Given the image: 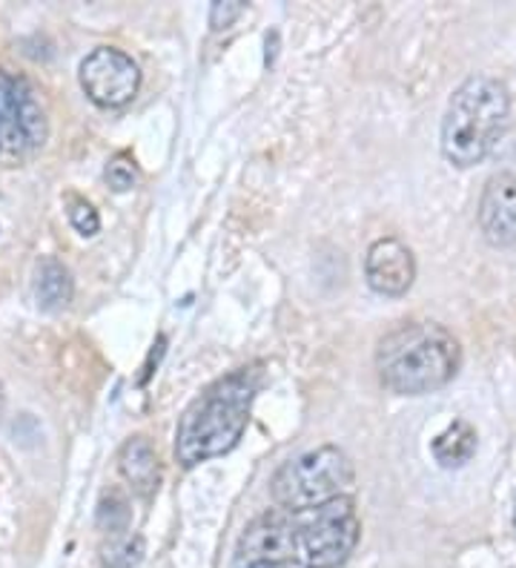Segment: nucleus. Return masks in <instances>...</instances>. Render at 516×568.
Instances as JSON below:
<instances>
[{
    "mask_svg": "<svg viewBox=\"0 0 516 568\" xmlns=\"http://www.w3.org/2000/svg\"><path fill=\"white\" fill-rule=\"evenodd\" d=\"M479 230L485 242L494 247H514L516 244V173L503 170L494 173L479 195Z\"/></svg>",
    "mask_w": 516,
    "mask_h": 568,
    "instance_id": "1a4fd4ad",
    "label": "nucleus"
},
{
    "mask_svg": "<svg viewBox=\"0 0 516 568\" xmlns=\"http://www.w3.org/2000/svg\"><path fill=\"white\" fill-rule=\"evenodd\" d=\"M510 119V95L503 81L474 75L451 95L442 119V155L468 170L494 153Z\"/></svg>",
    "mask_w": 516,
    "mask_h": 568,
    "instance_id": "7ed1b4c3",
    "label": "nucleus"
},
{
    "mask_svg": "<svg viewBox=\"0 0 516 568\" xmlns=\"http://www.w3.org/2000/svg\"><path fill=\"white\" fill-rule=\"evenodd\" d=\"M365 276L371 291L378 296H405L416 278V258L413 250L399 239H378L371 244L365 256Z\"/></svg>",
    "mask_w": 516,
    "mask_h": 568,
    "instance_id": "9d476101",
    "label": "nucleus"
},
{
    "mask_svg": "<svg viewBox=\"0 0 516 568\" xmlns=\"http://www.w3.org/2000/svg\"><path fill=\"white\" fill-rule=\"evenodd\" d=\"M118 471L138 497H152L161 486V459L146 437H132L118 450Z\"/></svg>",
    "mask_w": 516,
    "mask_h": 568,
    "instance_id": "9b49d317",
    "label": "nucleus"
},
{
    "mask_svg": "<svg viewBox=\"0 0 516 568\" xmlns=\"http://www.w3.org/2000/svg\"><path fill=\"white\" fill-rule=\"evenodd\" d=\"M72 293H75V284H72V273L67 264L58 262L55 256H43L34 264L32 296L41 311L61 313L72 302Z\"/></svg>",
    "mask_w": 516,
    "mask_h": 568,
    "instance_id": "f8f14e48",
    "label": "nucleus"
},
{
    "mask_svg": "<svg viewBox=\"0 0 516 568\" xmlns=\"http://www.w3.org/2000/svg\"><path fill=\"white\" fill-rule=\"evenodd\" d=\"M130 503L121 491H107L98 503V528L103 534H124L130 531Z\"/></svg>",
    "mask_w": 516,
    "mask_h": 568,
    "instance_id": "2eb2a0df",
    "label": "nucleus"
},
{
    "mask_svg": "<svg viewBox=\"0 0 516 568\" xmlns=\"http://www.w3.org/2000/svg\"><path fill=\"white\" fill-rule=\"evenodd\" d=\"M353 483H356V468L351 457L336 445H322L284 463L270 479V494L279 508L307 511L331 499L347 497Z\"/></svg>",
    "mask_w": 516,
    "mask_h": 568,
    "instance_id": "20e7f679",
    "label": "nucleus"
},
{
    "mask_svg": "<svg viewBox=\"0 0 516 568\" xmlns=\"http://www.w3.org/2000/svg\"><path fill=\"white\" fill-rule=\"evenodd\" d=\"M247 568H307V566L299 560H284V562H255V566H247Z\"/></svg>",
    "mask_w": 516,
    "mask_h": 568,
    "instance_id": "6ab92c4d",
    "label": "nucleus"
},
{
    "mask_svg": "<svg viewBox=\"0 0 516 568\" xmlns=\"http://www.w3.org/2000/svg\"><path fill=\"white\" fill-rule=\"evenodd\" d=\"M476 445H479V439H476L474 425L456 419L434 439L431 450H434V459L442 468H462L474 459Z\"/></svg>",
    "mask_w": 516,
    "mask_h": 568,
    "instance_id": "ddd939ff",
    "label": "nucleus"
},
{
    "mask_svg": "<svg viewBox=\"0 0 516 568\" xmlns=\"http://www.w3.org/2000/svg\"><path fill=\"white\" fill-rule=\"evenodd\" d=\"M514 526H516V508H514Z\"/></svg>",
    "mask_w": 516,
    "mask_h": 568,
    "instance_id": "412c9836",
    "label": "nucleus"
},
{
    "mask_svg": "<svg viewBox=\"0 0 516 568\" xmlns=\"http://www.w3.org/2000/svg\"><path fill=\"white\" fill-rule=\"evenodd\" d=\"M0 410H3V385H0Z\"/></svg>",
    "mask_w": 516,
    "mask_h": 568,
    "instance_id": "aec40b11",
    "label": "nucleus"
},
{
    "mask_svg": "<svg viewBox=\"0 0 516 568\" xmlns=\"http://www.w3.org/2000/svg\"><path fill=\"white\" fill-rule=\"evenodd\" d=\"M302 562V548H299L296 514L287 508H270L259 514L235 546V568H247L255 562Z\"/></svg>",
    "mask_w": 516,
    "mask_h": 568,
    "instance_id": "6e6552de",
    "label": "nucleus"
},
{
    "mask_svg": "<svg viewBox=\"0 0 516 568\" xmlns=\"http://www.w3.org/2000/svg\"><path fill=\"white\" fill-rule=\"evenodd\" d=\"M462 347L436 322H411L391 331L376 347L378 379L399 396H425L459 374Z\"/></svg>",
    "mask_w": 516,
    "mask_h": 568,
    "instance_id": "f03ea898",
    "label": "nucleus"
},
{
    "mask_svg": "<svg viewBox=\"0 0 516 568\" xmlns=\"http://www.w3.org/2000/svg\"><path fill=\"white\" fill-rule=\"evenodd\" d=\"M255 388L259 376L247 367L213 382L181 416L175 430V459L184 468H193L230 454L247 430Z\"/></svg>",
    "mask_w": 516,
    "mask_h": 568,
    "instance_id": "f257e3e1",
    "label": "nucleus"
},
{
    "mask_svg": "<svg viewBox=\"0 0 516 568\" xmlns=\"http://www.w3.org/2000/svg\"><path fill=\"white\" fill-rule=\"evenodd\" d=\"M144 537L138 534H112L110 540L101 546V562L103 568H135L144 560Z\"/></svg>",
    "mask_w": 516,
    "mask_h": 568,
    "instance_id": "4468645a",
    "label": "nucleus"
},
{
    "mask_svg": "<svg viewBox=\"0 0 516 568\" xmlns=\"http://www.w3.org/2000/svg\"><path fill=\"white\" fill-rule=\"evenodd\" d=\"M241 12H244V3H241V0H219V3H213V9H210V27H213L215 32H221V29H227L230 23L239 21Z\"/></svg>",
    "mask_w": 516,
    "mask_h": 568,
    "instance_id": "a211bd4d",
    "label": "nucleus"
},
{
    "mask_svg": "<svg viewBox=\"0 0 516 568\" xmlns=\"http://www.w3.org/2000/svg\"><path fill=\"white\" fill-rule=\"evenodd\" d=\"M49 139L41 92L29 78L0 70V166H23Z\"/></svg>",
    "mask_w": 516,
    "mask_h": 568,
    "instance_id": "39448f33",
    "label": "nucleus"
},
{
    "mask_svg": "<svg viewBox=\"0 0 516 568\" xmlns=\"http://www.w3.org/2000/svg\"><path fill=\"white\" fill-rule=\"evenodd\" d=\"M67 219H69V224L78 230V236H83V239H92L98 230H101V219H98V210L92 207L87 199H78V195H69Z\"/></svg>",
    "mask_w": 516,
    "mask_h": 568,
    "instance_id": "f3484780",
    "label": "nucleus"
},
{
    "mask_svg": "<svg viewBox=\"0 0 516 568\" xmlns=\"http://www.w3.org/2000/svg\"><path fill=\"white\" fill-rule=\"evenodd\" d=\"M103 179L110 184L115 193H127L138 184V166L132 161V155L127 153H118L107 161V170H103Z\"/></svg>",
    "mask_w": 516,
    "mask_h": 568,
    "instance_id": "dca6fc26",
    "label": "nucleus"
},
{
    "mask_svg": "<svg viewBox=\"0 0 516 568\" xmlns=\"http://www.w3.org/2000/svg\"><path fill=\"white\" fill-rule=\"evenodd\" d=\"M296 514L299 548L302 562L307 568H342L356 551L362 537V520H358L353 497H338L324 506L307 508Z\"/></svg>",
    "mask_w": 516,
    "mask_h": 568,
    "instance_id": "423d86ee",
    "label": "nucleus"
},
{
    "mask_svg": "<svg viewBox=\"0 0 516 568\" xmlns=\"http://www.w3.org/2000/svg\"><path fill=\"white\" fill-rule=\"evenodd\" d=\"M78 81H81L83 95L95 106L121 110L141 90V70L124 49L98 47L81 61Z\"/></svg>",
    "mask_w": 516,
    "mask_h": 568,
    "instance_id": "0eeeda50",
    "label": "nucleus"
}]
</instances>
